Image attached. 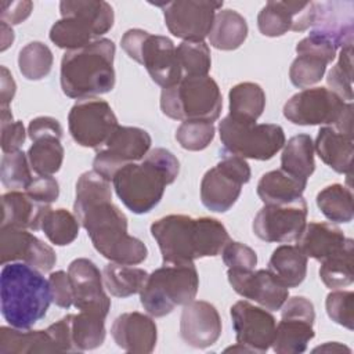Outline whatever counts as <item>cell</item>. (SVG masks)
<instances>
[{"label": "cell", "instance_id": "obj_6", "mask_svg": "<svg viewBox=\"0 0 354 354\" xmlns=\"http://www.w3.org/2000/svg\"><path fill=\"white\" fill-rule=\"evenodd\" d=\"M59 12L61 19L50 29V40L66 51L101 39L115 21L113 8L102 0H64Z\"/></svg>", "mask_w": 354, "mask_h": 354}, {"label": "cell", "instance_id": "obj_1", "mask_svg": "<svg viewBox=\"0 0 354 354\" xmlns=\"http://www.w3.org/2000/svg\"><path fill=\"white\" fill-rule=\"evenodd\" d=\"M73 213L87 231L95 250L105 259L136 266L148 256L142 241L127 232V217L112 202L111 181L94 170L80 174L75 189Z\"/></svg>", "mask_w": 354, "mask_h": 354}, {"label": "cell", "instance_id": "obj_21", "mask_svg": "<svg viewBox=\"0 0 354 354\" xmlns=\"http://www.w3.org/2000/svg\"><path fill=\"white\" fill-rule=\"evenodd\" d=\"M227 278L238 295L259 303L268 311L279 310L289 296V288H286L268 268L257 271L228 268Z\"/></svg>", "mask_w": 354, "mask_h": 354}, {"label": "cell", "instance_id": "obj_8", "mask_svg": "<svg viewBox=\"0 0 354 354\" xmlns=\"http://www.w3.org/2000/svg\"><path fill=\"white\" fill-rule=\"evenodd\" d=\"M223 108V97L218 84L209 75L184 76L178 83L160 93V109L176 120L218 119Z\"/></svg>", "mask_w": 354, "mask_h": 354}, {"label": "cell", "instance_id": "obj_58", "mask_svg": "<svg viewBox=\"0 0 354 354\" xmlns=\"http://www.w3.org/2000/svg\"><path fill=\"white\" fill-rule=\"evenodd\" d=\"M313 351H314V353H317V351H325V353H330V351H332V353L347 351V353H350V348L346 347L344 344L337 343V342H328V343H325V344H322V346L315 347Z\"/></svg>", "mask_w": 354, "mask_h": 354}, {"label": "cell", "instance_id": "obj_45", "mask_svg": "<svg viewBox=\"0 0 354 354\" xmlns=\"http://www.w3.org/2000/svg\"><path fill=\"white\" fill-rule=\"evenodd\" d=\"M326 83L329 90L343 101H353V46H346L340 50L339 61L328 72Z\"/></svg>", "mask_w": 354, "mask_h": 354}, {"label": "cell", "instance_id": "obj_2", "mask_svg": "<svg viewBox=\"0 0 354 354\" xmlns=\"http://www.w3.org/2000/svg\"><path fill=\"white\" fill-rule=\"evenodd\" d=\"M151 234L162 253L163 263H194L196 259L221 253L230 235L221 221L212 217L169 214L151 225Z\"/></svg>", "mask_w": 354, "mask_h": 354}, {"label": "cell", "instance_id": "obj_19", "mask_svg": "<svg viewBox=\"0 0 354 354\" xmlns=\"http://www.w3.org/2000/svg\"><path fill=\"white\" fill-rule=\"evenodd\" d=\"M68 275L73 290V306L79 311H90L106 317L111 299L104 290V279L98 267L86 257L71 261Z\"/></svg>", "mask_w": 354, "mask_h": 354}, {"label": "cell", "instance_id": "obj_5", "mask_svg": "<svg viewBox=\"0 0 354 354\" xmlns=\"http://www.w3.org/2000/svg\"><path fill=\"white\" fill-rule=\"evenodd\" d=\"M115 50L111 39L101 37L84 47L65 51L59 71L64 94L69 98L86 100L112 91L116 82Z\"/></svg>", "mask_w": 354, "mask_h": 354}, {"label": "cell", "instance_id": "obj_17", "mask_svg": "<svg viewBox=\"0 0 354 354\" xmlns=\"http://www.w3.org/2000/svg\"><path fill=\"white\" fill-rule=\"evenodd\" d=\"M0 259L1 264L21 261L48 272L57 263L54 249L35 236L28 230L15 227L0 228Z\"/></svg>", "mask_w": 354, "mask_h": 354}, {"label": "cell", "instance_id": "obj_33", "mask_svg": "<svg viewBox=\"0 0 354 354\" xmlns=\"http://www.w3.org/2000/svg\"><path fill=\"white\" fill-rule=\"evenodd\" d=\"M307 256L295 245L278 246L268 261V270L286 286H299L307 274Z\"/></svg>", "mask_w": 354, "mask_h": 354}, {"label": "cell", "instance_id": "obj_52", "mask_svg": "<svg viewBox=\"0 0 354 354\" xmlns=\"http://www.w3.org/2000/svg\"><path fill=\"white\" fill-rule=\"evenodd\" d=\"M24 191L35 201L46 205H51L59 196L58 181L51 176L33 177L30 184Z\"/></svg>", "mask_w": 354, "mask_h": 354}, {"label": "cell", "instance_id": "obj_56", "mask_svg": "<svg viewBox=\"0 0 354 354\" xmlns=\"http://www.w3.org/2000/svg\"><path fill=\"white\" fill-rule=\"evenodd\" d=\"M0 71V104L1 106H8L15 95L17 84L12 79V75L6 66H1Z\"/></svg>", "mask_w": 354, "mask_h": 354}, {"label": "cell", "instance_id": "obj_16", "mask_svg": "<svg viewBox=\"0 0 354 354\" xmlns=\"http://www.w3.org/2000/svg\"><path fill=\"white\" fill-rule=\"evenodd\" d=\"M221 7L223 1L177 0L162 6V10L170 33L188 41H203Z\"/></svg>", "mask_w": 354, "mask_h": 354}, {"label": "cell", "instance_id": "obj_34", "mask_svg": "<svg viewBox=\"0 0 354 354\" xmlns=\"http://www.w3.org/2000/svg\"><path fill=\"white\" fill-rule=\"evenodd\" d=\"M281 169L286 173L308 180L315 170L314 142L308 134H297L288 140L281 155Z\"/></svg>", "mask_w": 354, "mask_h": 354}, {"label": "cell", "instance_id": "obj_9", "mask_svg": "<svg viewBox=\"0 0 354 354\" xmlns=\"http://www.w3.org/2000/svg\"><path fill=\"white\" fill-rule=\"evenodd\" d=\"M283 116L293 124H326L353 136V104L326 87L304 88L292 95L283 105Z\"/></svg>", "mask_w": 354, "mask_h": 354}, {"label": "cell", "instance_id": "obj_39", "mask_svg": "<svg viewBox=\"0 0 354 354\" xmlns=\"http://www.w3.org/2000/svg\"><path fill=\"white\" fill-rule=\"evenodd\" d=\"M353 254L354 242L351 239L342 252L321 261L319 278L326 288L340 289L353 283Z\"/></svg>", "mask_w": 354, "mask_h": 354}, {"label": "cell", "instance_id": "obj_25", "mask_svg": "<svg viewBox=\"0 0 354 354\" xmlns=\"http://www.w3.org/2000/svg\"><path fill=\"white\" fill-rule=\"evenodd\" d=\"M350 241L351 238H346L339 227L330 223L311 221L306 224L300 236L296 239V246L307 257L321 263L342 252Z\"/></svg>", "mask_w": 354, "mask_h": 354}, {"label": "cell", "instance_id": "obj_20", "mask_svg": "<svg viewBox=\"0 0 354 354\" xmlns=\"http://www.w3.org/2000/svg\"><path fill=\"white\" fill-rule=\"evenodd\" d=\"M315 19V1H268L257 15L261 35L278 37L289 30L304 32Z\"/></svg>", "mask_w": 354, "mask_h": 354}, {"label": "cell", "instance_id": "obj_46", "mask_svg": "<svg viewBox=\"0 0 354 354\" xmlns=\"http://www.w3.org/2000/svg\"><path fill=\"white\" fill-rule=\"evenodd\" d=\"M214 133L213 122L185 120L177 127L176 140L187 151H202L213 141Z\"/></svg>", "mask_w": 354, "mask_h": 354}, {"label": "cell", "instance_id": "obj_13", "mask_svg": "<svg viewBox=\"0 0 354 354\" xmlns=\"http://www.w3.org/2000/svg\"><path fill=\"white\" fill-rule=\"evenodd\" d=\"M118 119L111 105L100 98L77 101L69 111L68 129L82 147L100 149L118 127Z\"/></svg>", "mask_w": 354, "mask_h": 354}, {"label": "cell", "instance_id": "obj_23", "mask_svg": "<svg viewBox=\"0 0 354 354\" xmlns=\"http://www.w3.org/2000/svg\"><path fill=\"white\" fill-rule=\"evenodd\" d=\"M111 335L122 350L134 354H149L158 340L155 321L138 311L120 314L111 326Z\"/></svg>", "mask_w": 354, "mask_h": 354}, {"label": "cell", "instance_id": "obj_18", "mask_svg": "<svg viewBox=\"0 0 354 354\" xmlns=\"http://www.w3.org/2000/svg\"><path fill=\"white\" fill-rule=\"evenodd\" d=\"M230 314L236 343L249 347L253 353H266L271 347L277 321L268 310L239 300L230 308Z\"/></svg>", "mask_w": 354, "mask_h": 354}, {"label": "cell", "instance_id": "obj_11", "mask_svg": "<svg viewBox=\"0 0 354 354\" xmlns=\"http://www.w3.org/2000/svg\"><path fill=\"white\" fill-rule=\"evenodd\" d=\"M223 151L243 159L268 160L285 145V133L279 124L256 123L227 115L218 123Z\"/></svg>", "mask_w": 354, "mask_h": 354}, {"label": "cell", "instance_id": "obj_48", "mask_svg": "<svg viewBox=\"0 0 354 354\" xmlns=\"http://www.w3.org/2000/svg\"><path fill=\"white\" fill-rule=\"evenodd\" d=\"M1 151L3 153H10L19 151L24 145L26 133L24 123L19 120H12V113L8 106H1Z\"/></svg>", "mask_w": 354, "mask_h": 354}, {"label": "cell", "instance_id": "obj_36", "mask_svg": "<svg viewBox=\"0 0 354 354\" xmlns=\"http://www.w3.org/2000/svg\"><path fill=\"white\" fill-rule=\"evenodd\" d=\"M148 278L142 268L130 267L129 264L108 263L102 270L104 286L115 297H129L140 293Z\"/></svg>", "mask_w": 354, "mask_h": 354}, {"label": "cell", "instance_id": "obj_15", "mask_svg": "<svg viewBox=\"0 0 354 354\" xmlns=\"http://www.w3.org/2000/svg\"><path fill=\"white\" fill-rule=\"evenodd\" d=\"M307 212L303 196L289 203L264 205L253 218V232L264 242H293L307 224Z\"/></svg>", "mask_w": 354, "mask_h": 354}, {"label": "cell", "instance_id": "obj_4", "mask_svg": "<svg viewBox=\"0 0 354 354\" xmlns=\"http://www.w3.org/2000/svg\"><path fill=\"white\" fill-rule=\"evenodd\" d=\"M50 283L41 271L29 264L14 261L0 272V310L14 328L29 329L46 317L50 307Z\"/></svg>", "mask_w": 354, "mask_h": 354}, {"label": "cell", "instance_id": "obj_44", "mask_svg": "<svg viewBox=\"0 0 354 354\" xmlns=\"http://www.w3.org/2000/svg\"><path fill=\"white\" fill-rule=\"evenodd\" d=\"M328 62L318 55L301 53L293 59L289 68V79L295 87L308 88L321 82Z\"/></svg>", "mask_w": 354, "mask_h": 354}, {"label": "cell", "instance_id": "obj_55", "mask_svg": "<svg viewBox=\"0 0 354 354\" xmlns=\"http://www.w3.org/2000/svg\"><path fill=\"white\" fill-rule=\"evenodd\" d=\"M47 332L53 337L58 351H73V346H72L71 337H69L68 322H66L65 317L61 318L59 321H57L55 324H51L47 328Z\"/></svg>", "mask_w": 354, "mask_h": 354}, {"label": "cell", "instance_id": "obj_54", "mask_svg": "<svg viewBox=\"0 0 354 354\" xmlns=\"http://www.w3.org/2000/svg\"><path fill=\"white\" fill-rule=\"evenodd\" d=\"M62 131L61 123L51 116H37L32 119L28 126V136L32 141L43 137H57L61 140Z\"/></svg>", "mask_w": 354, "mask_h": 354}, {"label": "cell", "instance_id": "obj_29", "mask_svg": "<svg viewBox=\"0 0 354 354\" xmlns=\"http://www.w3.org/2000/svg\"><path fill=\"white\" fill-rule=\"evenodd\" d=\"M58 353L57 346L47 332L18 329L14 326L0 328V354Z\"/></svg>", "mask_w": 354, "mask_h": 354}, {"label": "cell", "instance_id": "obj_32", "mask_svg": "<svg viewBox=\"0 0 354 354\" xmlns=\"http://www.w3.org/2000/svg\"><path fill=\"white\" fill-rule=\"evenodd\" d=\"M313 324L299 317H281L275 328L272 350L277 354H300L306 351L310 340L315 336Z\"/></svg>", "mask_w": 354, "mask_h": 354}, {"label": "cell", "instance_id": "obj_50", "mask_svg": "<svg viewBox=\"0 0 354 354\" xmlns=\"http://www.w3.org/2000/svg\"><path fill=\"white\" fill-rule=\"evenodd\" d=\"M336 51H337V48L329 39H326L325 36H322L321 33L314 32V30H311L308 33V36L301 39L296 46L297 54H301V53L314 54V55H318L322 59H325L328 64H330L335 59Z\"/></svg>", "mask_w": 354, "mask_h": 354}, {"label": "cell", "instance_id": "obj_22", "mask_svg": "<svg viewBox=\"0 0 354 354\" xmlns=\"http://www.w3.org/2000/svg\"><path fill=\"white\" fill-rule=\"evenodd\" d=\"M221 329L220 314L209 301L194 299L184 306L180 318V335L188 346L206 348L218 340Z\"/></svg>", "mask_w": 354, "mask_h": 354}, {"label": "cell", "instance_id": "obj_47", "mask_svg": "<svg viewBox=\"0 0 354 354\" xmlns=\"http://www.w3.org/2000/svg\"><path fill=\"white\" fill-rule=\"evenodd\" d=\"M325 308L328 317L347 328L348 330H353L354 328V293L351 290H339L333 289L326 296L325 300Z\"/></svg>", "mask_w": 354, "mask_h": 354}, {"label": "cell", "instance_id": "obj_49", "mask_svg": "<svg viewBox=\"0 0 354 354\" xmlns=\"http://www.w3.org/2000/svg\"><path fill=\"white\" fill-rule=\"evenodd\" d=\"M221 257L224 264L230 270L252 271L257 264L256 252L245 243L230 241L221 250Z\"/></svg>", "mask_w": 354, "mask_h": 354}, {"label": "cell", "instance_id": "obj_24", "mask_svg": "<svg viewBox=\"0 0 354 354\" xmlns=\"http://www.w3.org/2000/svg\"><path fill=\"white\" fill-rule=\"evenodd\" d=\"M354 3L322 1L315 3V19L313 30L329 39L336 48L353 46L354 33Z\"/></svg>", "mask_w": 354, "mask_h": 354}, {"label": "cell", "instance_id": "obj_7", "mask_svg": "<svg viewBox=\"0 0 354 354\" xmlns=\"http://www.w3.org/2000/svg\"><path fill=\"white\" fill-rule=\"evenodd\" d=\"M198 288L199 275L194 263H163L148 274L140 292V301L149 315L159 318L170 314L177 306L192 301Z\"/></svg>", "mask_w": 354, "mask_h": 354}, {"label": "cell", "instance_id": "obj_41", "mask_svg": "<svg viewBox=\"0 0 354 354\" xmlns=\"http://www.w3.org/2000/svg\"><path fill=\"white\" fill-rule=\"evenodd\" d=\"M79 227L75 213L66 209H50L41 221V231L57 246L72 243L79 235Z\"/></svg>", "mask_w": 354, "mask_h": 354}, {"label": "cell", "instance_id": "obj_38", "mask_svg": "<svg viewBox=\"0 0 354 354\" xmlns=\"http://www.w3.org/2000/svg\"><path fill=\"white\" fill-rule=\"evenodd\" d=\"M28 159L37 176L55 174L64 162V147L57 137H43L32 141L28 149Z\"/></svg>", "mask_w": 354, "mask_h": 354}, {"label": "cell", "instance_id": "obj_28", "mask_svg": "<svg viewBox=\"0 0 354 354\" xmlns=\"http://www.w3.org/2000/svg\"><path fill=\"white\" fill-rule=\"evenodd\" d=\"M307 180L297 178L282 169L271 170L257 183V195L264 205H282L303 196Z\"/></svg>", "mask_w": 354, "mask_h": 354}, {"label": "cell", "instance_id": "obj_27", "mask_svg": "<svg viewBox=\"0 0 354 354\" xmlns=\"http://www.w3.org/2000/svg\"><path fill=\"white\" fill-rule=\"evenodd\" d=\"M314 149L319 159L336 173L351 176L354 155L353 136L343 134L332 126H324L317 134Z\"/></svg>", "mask_w": 354, "mask_h": 354}, {"label": "cell", "instance_id": "obj_30", "mask_svg": "<svg viewBox=\"0 0 354 354\" xmlns=\"http://www.w3.org/2000/svg\"><path fill=\"white\" fill-rule=\"evenodd\" d=\"M73 351H86L100 347L105 340V318L90 311L65 315Z\"/></svg>", "mask_w": 354, "mask_h": 354}, {"label": "cell", "instance_id": "obj_40", "mask_svg": "<svg viewBox=\"0 0 354 354\" xmlns=\"http://www.w3.org/2000/svg\"><path fill=\"white\" fill-rule=\"evenodd\" d=\"M54 57L48 46L41 41L25 44L18 54V68L28 80H41L51 72Z\"/></svg>", "mask_w": 354, "mask_h": 354}, {"label": "cell", "instance_id": "obj_57", "mask_svg": "<svg viewBox=\"0 0 354 354\" xmlns=\"http://www.w3.org/2000/svg\"><path fill=\"white\" fill-rule=\"evenodd\" d=\"M0 33H1V46L0 50L6 51L14 41V30L10 25L0 21Z\"/></svg>", "mask_w": 354, "mask_h": 354}, {"label": "cell", "instance_id": "obj_26", "mask_svg": "<svg viewBox=\"0 0 354 354\" xmlns=\"http://www.w3.org/2000/svg\"><path fill=\"white\" fill-rule=\"evenodd\" d=\"M3 218L1 227H15L22 230H41V221L50 205L35 201L25 191H10L1 195Z\"/></svg>", "mask_w": 354, "mask_h": 354}, {"label": "cell", "instance_id": "obj_42", "mask_svg": "<svg viewBox=\"0 0 354 354\" xmlns=\"http://www.w3.org/2000/svg\"><path fill=\"white\" fill-rule=\"evenodd\" d=\"M177 59L184 76H206L212 68L209 46L205 41L183 40L176 47Z\"/></svg>", "mask_w": 354, "mask_h": 354}, {"label": "cell", "instance_id": "obj_51", "mask_svg": "<svg viewBox=\"0 0 354 354\" xmlns=\"http://www.w3.org/2000/svg\"><path fill=\"white\" fill-rule=\"evenodd\" d=\"M48 283L51 301L55 306L61 308H69L71 306H73V290L68 272L62 270L51 272L48 277Z\"/></svg>", "mask_w": 354, "mask_h": 354}, {"label": "cell", "instance_id": "obj_35", "mask_svg": "<svg viewBox=\"0 0 354 354\" xmlns=\"http://www.w3.org/2000/svg\"><path fill=\"white\" fill-rule=\"evenodd\" d=\"M230 116L246 120L256 122L266 106V93L257 83L242 82L235 84L230 93Z\"/></svg>", "mask_w": 354, "mask_h": 354}, {"label": "cell", "instance_id": "obj_14", "mask_svg": "<svg viewBox=\"0 0 354 354\" xmlns=\"http://www.w3.org/2000/svg\"><path fill=\"white\" fill-rule=\"evenodd\" d=\"M151 144V136L144 129L118 126L104 147L97 149L93 170L112 181L119 169L144 159L149 152Z\"/></svg>", "mask_w": 354, "mask_h": 354}, {"label": "cell", "instance_id": "obj_43", "mask_svg": "<svg viewBox=\"0 0 354 354\" xmlns=\"http://www.w3.org/2000/svg\"><path fill=\"white\" fill-rule=\"evenodd\" d=\"M0 178L1 184L11 191L25 189L33 180L28 153L21 149L4 153L0 163Z\"/></svg>", "mask_w": 354, "mask_h": 354}, {"label": "cell", "instance_id": "obj_3", "mask_svg": "<svg viewBox=\"0 0 354 354\" xmlns=\"http://www.w3.org/2000/svg\"><path fill=\"white\" fill-rule=\"evenodd\" d=\"M180 171L177 158L165 148L151 149L140 163H129L112 178L122 203L136 214L151 212L162 199L166 185L174 183Z\"/></svg>", "mask_w": 354, "mask_h": 354}, {"label": "cell", "instance_id": "obj_53", "mask_svg": "<svg viewBox=\"0 0 354 354\" xmlns=\"http://www.w3.org/2000/svg\"><path fill=\"white\" fill-rule=\"evenodd\" d=\"M33 3L29 0L19 1H0V19L7 25H18L24 22L32 12Z\"/></svg>", "mask_w": 354, "mask_h": 354}, {"label": "cell", "instance_id": "obj_31", "mask_svg": "<svg viewBox=\"0 0 354 354\" xmlns=\"http://www.w3.org/2000/svg\"><path fill=\"white\" fill-rule=\"evenodd\" d=\"M207 36L210 44L217 50H236L248 37L246 19L235 10H218Z\"/></svg>", "mask_w": 354, "mask_h": 354}, {"label": "cell", "instance_id": "obj_12", "mask_svg": "<svg viewBox=\"0 0 354 354\" xmlns=\"http://www.w3.org/2000/svg\"><path fill=\"white\" fill-rule=\"evenodd\" d=\"M250 176V167L243 158L223 151L220 162L202 177V205L216 213L230 210L238 201L242 185L249 183Z\"/></svg>", "mask_w": 354, "mask_h": 354}, {"label": "cell", "instance_id": "obj_37", "mask_svg": "<svg viewBox=\"0 0 354 354\" xmlns=\"http://www.w3.org/2000/svg\"><path fill=\"white\" fill-rule=\"evenodd\" d=\"M315 202L321 213L332 223H350L353 220V192L342 184H332L322 188Z\"/></svg>", "mask_w": 354, "mask_h": 354}, {"label": "cell", "instance_id": "obj_10", "mask_svg": "<svg viewBox=\"0 0 354 354\" xmlns=\"http://www.w3.org/2000/svg\"><path fill=\"white\" fill-rule=\"evenodd\" d=\"M124 53L141 64L151 79L162 88L174 86L183 79L174 43L160 35H152L142 29H129L120 39Z\"/></svg>", "mask_w": 354, "mask_h": 354}]
</instances>
